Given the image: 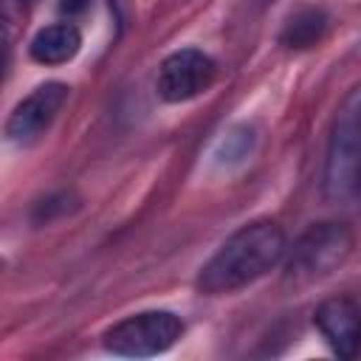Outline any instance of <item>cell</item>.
Wrapping results in <instances>:
<instances>
[{
  "label": "cell",
  "mask_w": 361,
  "mask_h": 361,
  "mask_svg": "<svg viewBox=\"0 0 361 361\" xmlns=\"http://www.w3.org/2000/svg\"><path fill=\"white\" fill-rule=\"evenodd\" d=\"M313 322L336 355L355 358L361 353V310L350 296L322 302Z\"/></svg>",
  "instance_id": "obj_7"
},
{
  "label": "cell",
  "mask_w": 361,
  "mask_h": 361,
  "mask_svg": "<svg viewBox=\"0 0 361 361\" xmlns=\"http://www.w3.org/2000/svg\"><path fill=\"white\" fill-rule=\"evenodd\" d=\"M322 183L330 200L361 197V85L350 87L336 107Z\"/></svg>",
  "instance_id": "obj_2"
},
{
  "label": "cell",
  "mask_w": 361,
  "mask_h": 361,
  "mask_svg": "<svg viewBox=\"0 0 361 361\" xmlns=\"http://www.w3.org/2000/svg\"><path fill=\"white\" fill-rule=\"evenodd\" d=\"M82 48V34L73 23H54L45 25L34 34L28 51L31 59H37L39 65H62L71 62Z\"/></svg>",
  "instance_id": "obj_8"
},
{
  "label": "cell",
  "mask_w": 361,
  "mask_h": 361,
  "mask_svg": "<svg viewBox=\"0 0 361 361\" xmlns=\"http://www.w3.org/2000/svg\"><path fill=\"white\" fill-rule=\"evenodd\" d=\"M285 231L274 220H251L223 240L197 274V290L226 296L265 276L285 257Z\"/></svg>",
  "instance_id": "obj_1"
},
{
  "label": "cell",
  "mask_w": 361,
  "mask_h": 361,
  "mask_svg": "<svg viewBox=\"0 0 361 361\" xmlns=\"http://www.w3.org/2000/svg\"><path fill=\"white\" fill-rule=\"evenodd\" d=\"M251 147H254V130L248 124H237L228 133H223V138L217 141L214 158L220 164H237V161L248 158Z\"/></svg>",
  "instance_id": "obj_10"
},
{
  "label": "cell",
  "mask_w": 361,
  "mask_h": 361,
  "mask_svg": "<svg viewBox=\"0 0 361 361\" xmlns=\"http://www.w3.org/2000/svg\"><path fill=\"white\" fill-rule=\"evenodd\" d=\"M180 319L169 310H144L135 316H127L116 322L104 333V347L113 355H130V358H147L166 353L180 338Z\"/></svg>",
  "instance_id": "obj_4"
},
{
  "label": "cell",
  "mask_w": 361,
  "mask_h": 361,
  "mask_svg": "<svg viewBox=\"0 0 361 361\" xmlns=\"http://www.w3.org/2000/svg\"><path fill=\"white\" fill-rule=\"evenodd\" d=\"M353 231L344 223H316L290 248L282 282L305 288L333 274L353 251Z\"/></svg>",
  "instance_id": "obj_3"
},
{
  "label": "cell",
  "mask_w": 361,
  "mask_h": 361,
  "mask_svg": "<svg viewBox=\"0 0 361 361\" xmlns=\"http://www.w3.org/2000/svg\"><path fill=\"white\" fill-rule=\"evenodd\" d=\"M71 87L62 82H45L39 87H34L8 116L6 121V135L14 144H31L37 141L62 113L65 102H68Z\"/></svg>",
  "instance_id": "obj_6"
},
{
  "label": "cell",
  "mask_w": 361,
  "mask_h": 361,
  "mask_svg": "<svg viewBox=\"0 0 361 361\" xmlns=\"http://www.w3.org/2000/svg\"><path fill=\"white\" fill-rule=\"evenodd\" d=\"M85 8H87V0H62V3H59V11L68 14V17H76V14H82Z\"/></svg>",
  "instance_id": "obj_11"
},
{
  "label": "cell",
  "mask_w": 361,
  "mask_h": 361,
  "mask_svg": "<svg viewBox=\"0 0 361 361\" xmlns=\"http://www.w3.org/2000/svg\"><path fill=\"white\" fill-rule=\"evenodd\" d=\"M214 76H217V65L209 54L197 48H180L161 62L158 76H155V90L164 102L180 104V102H189L206 93Z\"/></svg>",
  "instance_id": "obj_5"
},
{
  "label": "cell",
  "mask_w": 361,
  "mask_h": 361,
  "mask_svg": "<svg viewBox=\"0 0 361 361\" xmlns=\"http://www.w3.org/2000/svg\"><path fill=\"white\" fill-rule=\"evenodd\" d=\"M327 14L319 6H302L293 14H288L282 31H279V42L290 51H305L322 42L324 31H327Z\"/></svg>",
  "instance_id": "obj_9"
}]
</instances>
